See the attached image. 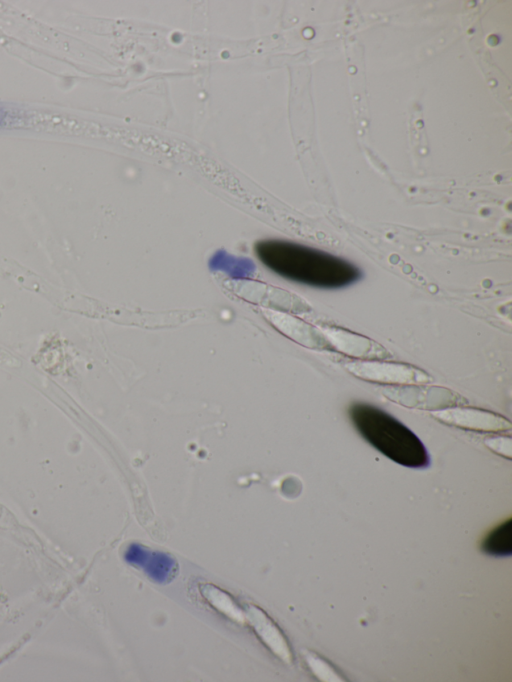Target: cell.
Listing matches in <instances>:
<instances>
[{"label": "cell", "mask_w": 512, "mask_h": 682, "mask_svg": "<svg viewBox=\"0 0 512 682\" xmlns=\"http://www.w3.org/2000/svg\"><path fill=\"white\" fill-rule=\"evenodd\" d=\"M329 343L331 351L338 352L354 360H386L389 351L378 342L351 330L332 326H319Z\"/></svg>", "instance_id": "8992f818"}, {"label": "cell", "mask_w": 512, "mask_h": 682, "mask_svg": "<svg viewBox=\"0 0 512 682\" xmlns=\"http://www.w3.org/2000/svg\"><path fill=\"white\" fill-rule=\"evenodd\" d=\"M349 416L361 436L384 456L409 468H426L430 459L422 441L407 426L377 406L354 403Z\"/></svg>", "instance_id": "7a4b0ae2"}, {"label": "cell", "mask_w": 512, "mask_h": 682, "mask_svg": "<svg viewBox=\"0 0 512 682\" xmlns=\"http://www.w3.org/2000/svg\"><path fill=\"white\" fill-rule=\"evenodd\" d=\"M484 444L493 452L511 458L512 440L511 436L496 435L489 436L484 440Z\"/></svg>", "instance_id": "30bf717a"}, {"label": "cell", "mask_w": 512, "mask_h": 682, "mask_svg": "<svg viewBox=\"0 0 512 682\" xmlns=\"http://www.w3.org/2000/svg\"><path fill=\"white\" fill-rule=\"evenodd\" d=\"M382 394L406 408L432 412L467 404V400L460 394L446 387L427 384L387 386Z\"/></svg>", "instance_id": "277c9868"}, {"label": "cell", "mask_w": 512, "mask_h": 682, "mask_svg": "<svg viewBox=\"0 0 512 682\" xmlns=\"http://www.w3.org/2000/svg\"><path fill=\"white\" fill-rule=\"evenodd\" d=\"M202 596L219 612L227 615L235 621L242 622L245 619L244 613L239 609L232 598L219 588L203 584L199 587Z\"/></svg>", "instance_id": "ba28073f"}, {"label": "cell", "mask_w": 512, "mask_h": 682, "mask_svg": "<svg viewBox=\"0 0 512 682\" xmlns=\"http://www.w3.org/2000/svg\"><path fill=\"white\" fill-rule=\"evenodd\" d=\"M258 259L286 279L319 288H340L360 277L351 263L307 246L280 240L255 245Z\"/></svg>", "instance_id": "6da1fadb"}, {"label": "cell", "mask_w": 512, "mask_h": 682, "mask_svg": "<svg viewBox=\"0 0 512 682\" xmlns=\"http://www.w3.org/2000/svg\"><path fill=\"white\" fill-rule=\"evenodd\" d=\"M486 553L505 556L511 553V519L496 527L483 542Z\"/></svg>", "instance_id": "9c48e42d"}, {"label": "cell", "mask_w": 512, "mask_h": 682, "mask_svg": "<svg viewBox=\"0 0 512 682\" xmlns=\"http://www.w3.org/2000/svg\"><path fill=\"white\" fill-rule=\"evenodd\" d=\"M345 369L354 377L366 382L388 386L428 384L433 378L413 365L386 360H353Z\"/></svg>", "instance_id": "3957f363"}, {"label": "cell", "mask_w": 512, "mask_h": 682, "mask_svg": "<svg viewBox=\"0 0 512 682\" xmlns=\"http://www.w3.org/2000/svg\"><path fill=\"white\" fill-rule=\"evenodd\" d=\"M432 417L444 424L474 432L499 433L511 430V422L495 412L466 406L434 411Z\"/></svg>", "instance_id": "5b68a950"}, {"label": "cell", "mask_w": 512, "mask_h": 682, "mask_svg": "<svg viewBox=\"0 0 512 682\" xmlns=\"http://www.w3.org/2000/svg\"><path fill=\"white\" fill-rule=\"evenodd\" d=\"M245 615L262 641L284 658L287 654L285 641L269 617L253 605L246 608Z\"/></svg>", "instance_id": "52a82bcc"}]
</instances>
